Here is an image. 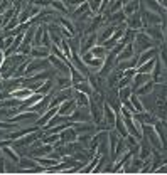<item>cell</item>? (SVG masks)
Returning <instances> with one entry per match:
<instances>
[{"instance_id": "6da1fadb", "label": "cell", "mask_w": 167, "mask_h": 175, "mask_svg": "<svg viewBox=\"0 0 167 175\" xmlns=\"http://www.w3.org/2000/svg\"><path fill=\"white\" fill-rule=\"evenodd\" d=\"M12 96L14 98H19V99H24V98H29V96H32V93H30V89H15L14 93H12Z\"/></svg>"}, {"instance_id": "7a4b0ae2", "label": "cell", "mask_w": 167, "mask_h": 175, "mask_svg": "<svg viewBox=\"0 0 167 175\" xmlns=\"http://www.w3.org/2000/svg\"><path fill=\"white\" fill-rule=\"evenodd\" d=\"M74 109V103H71V101H68V103H64V105H62V108L59 109V115H68L69 111H73Z\"/></svg>"}, {"instance_id": "3957f363", "label": "cell", "mask_w": 167, "mask_h": 175, "mask_svg": "<svg viewBox=\"0 0 167 175\" xmlns=\"http://www.w3.org/2000/svg\"><path fill=\"white\" fill-rule=\"evenodd\" d=\"M152 66H154V61H150V62H147L144 67H138V73L140 74H145V73H149V71H152Z\"/></svg>"}, {"instance_id": "277c9868", "label": "cell", "mask_w": 167, "mask_h": 175, "mask_svg": "<svg viewBox=\"0 0 167 175\" xmlns=\"http://www.w3.org/2000/svg\"><path fill=\"white\" fill-rule=\"evenodd\" d=\"M103 52H105V49L103 47H96V49H93V51H91V56H94V57H100V59H103Z\"/></svg>"}, {"instance_id": "5b68a950", "label": "cell", "mask_w": 167, "mask_h": 175, "mask_svg": "<svg viewBox=\"0 0 167 175\" xmlns=\"http://www.w3.org/2000/svg\"><path fill=\"white\" fill-rule=\"evenodd\" d=\"M76 133H74V131H64V133H62V140H74L76 138Z\"/></svg>"}, {"instance_id": "8992f818", "label": "cell", "mask_w": 167, "mask_h": 175, "mask_svg": "<svg viewBox=\"0 0 167 175\" xmlns=\"http://www.w3.org/2000/svg\"><path fill=\"white\" fill-rule=\"evenodd\" d=\"M132 52H133V47H132V46H128V47H127V51H123V52H122V56H120V57H118V59L130 57V56H132Z\"/></svg>"}, {"instance_id": "52a82bcc", "label": "cell", "mask_w": 167, "mask_h": 175, "mask_svg": "<svg viewBox=\"0 0 167 175\" xmlns=\"http://www.w3.org/2000/svg\"><path fill=\"white\" fill-rule=\"evenodd\" d=\"M34 56H37V57L47 56V49H34Z\"/></svg>"}, {"instance_id": "ba28073f", "label": "cell", "mask_w": 167, "mask_h": 175, "mask_svg": "<svg viewBox=\"0 0 167 175\" xmlns=\"http://www.w3.org/2000/svg\"><path fill=\"white\" fill-rule=\"evenodd\" d=\"M132 103H133V105L137 106V108H135V109H137V111H144V106H142L140 103L137 101V98H135V96H133V98H132Z\"/></svg>"}, {"instance_id": "9c48e42d", "label": "cell", "mask_w": 167, "mask_h": 175, "mask_svg": "<svg viewBox=\"0 0 167 175\" xmlns=\"http://www.w3.org/2000/svg\"><path fill=\"white\" fill-rule=\"evenodd\" d=\"M90 5H91V9H93V10H96V9H98V5H100V0H90Z\"/></svg>"}, {"instance_id": "30bf717a", "label": "cell", "mask_w": 167, "mask_h": 175, "mask_svg": "<svg viewBox=\"0 0 167 175\" xmlns=\"http://www.w3.org/2000/svg\"><path fill=\"white\" fill-rule=\"evenodd\" d=\"M128 93H130V89H122V99H127L128 98Z\"/></svg>"}]
</instances>
